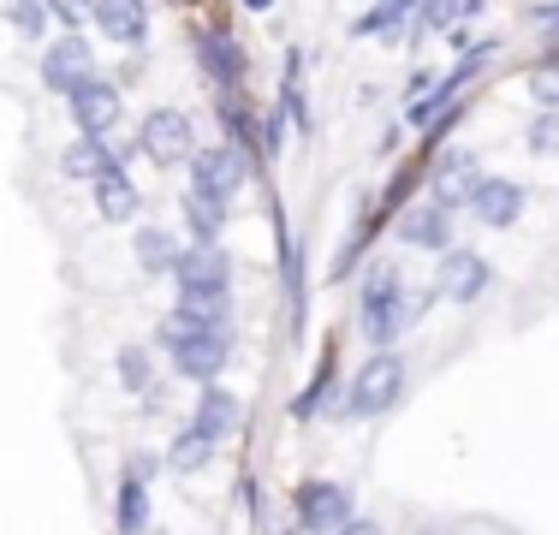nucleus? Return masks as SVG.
Masks as SVG:
<instances>
[{"label": "nucleus", "mask_w": 559, "mask_h": 535, "mask_svg": "<svg viewBox=\"0 0 559 535\" xmlns=\"http://www.w3.org/2000/svg\"><path fill=\"white\" fill-rule=\"evenodd\" d=\"M96 24H102V36H114V43H143V31H150L143 0H96Z\"/></svg>", "instance_id": "f8f14e48"}, {"label": "nucleus", "mask_w": 559, "mask_h": 535, "mask_svg": "<svg viewBox=\"0 0 559 535\" xmlns=\"http://www.w3.org/2000/svg\"><path fill=\"white\" fill-rule=\"evenodd\" d=\"M12 24H19L24 36H43V24H48V0H19V7H12Z\"/></svg>", "instance_id": "cd10ccee"}, {"label": "nucleus", "mask_w": 559, "mask_h": 535, "mask_svg": "<svg viewBox=\"0 0 559 535\" xmlns=\"http://www.w3.org/2000/svg\"><path fill=\"white\" fill-rule=\"evenodd\" d=\"M542 24H548V31H559V7H548V12H542Z\"/></svg>", "instance_id": "2f4dec72"}, {"label": "nucleus", "mask_w": 559, "mask_h": 535, "mask_svg": "<svg viewBox=\"0 0 559 535\" xmlns=\"http://www.w3.org/2000/svg\"><path fill=\"white\" fill-rule=\"evenodd\" d=\"M411 7H417V0H381V7H369L364 19L352 24V36H388V31H393L399 19H405Z\"/></svg>", "instance_id": "5701e85b"}, {"label": "nucleus", "mask_w": 559, "mask_h": 535, "mask_svg": "<svg viewBox=\"0 0 559 535\" xmlns=\"http://www.w3.org/2000/svg\"><path fill=\"white\" fill-rule=\"evenodd\" d=\"M245 7H257V12H262V7H269V0H245Z\"/></svg>", "instance_id": "72a5a7b5"}, {"label": "nucleus", "mask_w": 559, "mask_h": 535, "mask_svg": "<svg viewBox=\"0 0 559 535\" xmlns=\"http://www.w3.org/2000/svg\"><path fill=\"white\" fill-rule=\"evenodd\" d=\"M66 96H72V119H78V131H108L114 119H119V90H114V84H102L96 72L78 78V84L66 90Z\"/></svg>", "instance_id": "423d86ee"}, {"label": "nucleus", "mask_w": 559, "mask_h": 535, "mask_svg": "<svg viewBox=\"0 0 559 535\" xmlns=\"http://www.w3.org/2000/svg\"><path fill=\"white\" fill-rule=\"evenodd\" d=\"M173 274H179V286H226V274H233V262L221 257L215 238H203L197 250H179V262H173Z\"/></svg>", "instance_id": "9b49d317"}, {"label": "nucleus", "mask_w": 559, "mask_h": 535, "mask_svg": "<svg viewBox=\"0 0 559 535\" xmlns=\"http://www.w3.org/2000/svg\"><path fill=\"white\" fill-rule=\"evenodd\" d=\"M60 160H66V173H72V179H102V173L119 167V155L102 143V131H84V138H78Z\"/></svg>", "instance_id": "ddd939ff"}, {"label": "nucleus", "mask_w": 559, "mask_h": 535, "mask_svg": "<svg viewBox=\"0 0 559 535\" xmlns=\"http://www.w3.org/2000/svg\"><path fill=\"white\" fill-rule=\"evenodd\" d=\"M459 0H429V24H435V31H452V19H459Z\"/></svg>", "instance_id": "c756f323"}, {"label": "nucleus", "mask_w": 559, "mask_h": 535, "mask_svg": "<svg viewBox=\"0 0 559 535\" xmlns=\"http://www.w3.org/2000/svg\"><path fill=\"white\" fill-rule=\"evenodd\" d=\"M298 524L304 530H345L352 524V500L340 482H304L298 488Z\"/></svg>", "instance_id": "39448f33"}, {"label": "nucleus", "mask_w": 559, "mask_h": 535, "mask_svg": "<svg viewBox=\"0 0 559 535\" xmlns=\"http://www.w3.org/2000/svg\"><path fill=\"white\" fill-rule=\"evenodd\" d=\"M399 393H405V364L393 352H376L352 381V417H376V411H393Z\"/></svg>", "instance_id": "f03ea898"}, {"label": "nucleus", "mask_w": 559, "mask_h": 535, "mask_svg": "<svg viewBox=\"0 0 559 535\" xmlns=\"http://www.w3.org/2000/svg\"><path fill=\"white\" fill-rule=\"evenodd\" d=\"M173 369L191 374V381H215V374L226 369V333L203 328V333H191V340H179L173 345Z\"/></svg>", "instance_id": "0eeeda50"}, {"label": "nucleus", "mask_w": 559, "mask_h": 535, "mask_svg": "<svg viewBox=\"0 0 559 535\" xmlns=\"http://www.w3.org/2000/svg\"><path fill=\"white\" fill-rule=\"evenodd\" d=\"M179 310L203 328H221L226 321V286H179Z\"/></svg>", "instance_id": "aec40b11"}, {"label": "nucleus", "mask_w": 559, "mask_h": 535, "mask_svg": "<svg viewBox=\"0 0 559 535\" xmlns=\"http://www.w3.org/2000/svg\"><path fill=\"white\" fill-rule=\"evenodd\" d=\"M138 209H143L138 203V185H131L119 167L102 173V179H96V214H102V221H131Z\"/></svg>", "instance_id": "2eb2a0df"}, {"label": "nucleus", "mask_w": 559, "mask_h": 535, "mask_svg": "<svg viewBox=\"0 0 559 535\" xmlns=\"http://www.w3.org/2000/svg\"><path fill=\"white\" fill-rule=\"evenodd\" d=\"M524 90H530V102H542V107H559V60L536 66V72L524 78Z\"/></svg>", "instance_id": "393cba45"}, {"label": "nucleus", "mask_w": 559, "mask_h": 535, "mask_svg": "<svg viewBox=\"0 0 559 535\" xmlns=\"http://www.w3.org/2000/svg\"><path fill=\"white\" fill-rule=\"evenodd\" d=\"M119 381H126L131 393H143V387H150V357H143L138 345H126V352H119Z\"/></svg>", "instance_id": "bb28decb"}, {"label": "nucleus", "mask_w": 559, "mask_h": 535, "mask_svg": "<svg viewBox=\"0 0 559 535\" xmlns=\"http://www.w3.org/2000/svg\"><path fill=\"white\" fill-rule=\"evenodd\" d=\"M524 185H512V179H476V191H471V214L483 226H512L518 214H524Z\"/></svg>", "instance_id": "6e6552de"}, {"label": "nucleus", "mask_w": 559, "mask_h": 535, "mask_svg": "<svg viewBox=\"0 0 559 535\" xmlns=\"http://www.w3.org/2000/svg\"><path fill=\"white\" fill-rule=\"evenodd\" d=\"M197 54H203V66H209L215 78H245V54L226 43V36H203V43H197Z\"/></svg>", "instance_id": "4be33fe9"}, {"label": "nucleus", "mask_w": 559, "mask_h": 535, "mask_svg": "<svg viewBox=\"0 0 559 535\" xmlns=\"http://www.w3.org/2000/svg\"><path fill=\"white\" fill-rule=\"evenodd\" d=\"M238 417H245V405H238L233 393H226V387H209L203 399H197V428H209V435H233L238 428Z\"/></svg>", "instance_id": "f3484780"}, {"label": "nucleus", "mask_w": 559, "mask_h": 535, "mask_svg": "<svg viewBox=\"0 0 559 535\" xmlns=\"http://www.w3.org/2000/svg\"><path fill=\"white\" fill-rule=\"evenodd\" d=\"M48 19H60L66 31H84L96 19V0H48Z\"/></svg>", "instance_id": "a878e982"}, {"label": "nucleus", "mask_w": 559, "mask_h": 535, "mask_svg": "<svg viewBox=\"0 0 559 535\" xmlns=\"http://www.w3.org/2000/svg\"><path fill=\"white\" fill-rule=\"evenodd\" d=\"M250 179V155L238 143H221V150H197L191 155V185L209 197H238Z\"/></svg>", "instance_id": "7ed1b4c3"}, {"label": "nucleus", "mask_w": 559, "mask_h": 535, "mask_svg": "<svg viewBox=\"0 0 559 535\" xmlns=\"http://www.w3.org/2000/svg\"><path fill=\"white\" fill-rule=\"evenodd\" d=\"M209 459H215V435H209V428H197V423L185 428V435L173 440V452H167V464H173V471H179V476L203 471Z\"/></svg>", "instance_id": "6ab92c4d"}, {"label": "nucleus", "mask_w": 559, "mask_h": 535, "mask_svg": "<svg viewBox=\"0 0 559 535\" xmlns=\"http://www.w3.org/2000/svg\"><path fill=\"white\" fill-rule=\"evenodd\" d=\"M399 238H405V245H423V250H447V203L405 214V221H399Z\"/></svg>", "instance_id": "dca6fc26"}, {"label": "nucleus", "mask_w": 559, "mask_h": 535, "mask_svg": "<svg viewBox=\"0 0 559 535\" xmlns=\"http://www.w3.org/2000/svg\"><path fill=\"white\" fill-rule=\"evenodd\" d=\"M483 286H488V262L476 257V250H447L441 257V298L452 304H471V298H483Z\"/></svg>", "instance_id": "1a4fd4ad"}, {"label": "nucleus", "mask_w": 559, "mask_h": 535, "mask_svg": "<svg viewBox=\"0 0 559 535\" xmlns=\"http://www.w3.org/2000/svg\"><path fill=\"white\" fill-rule=\"evenodd\" d=\"M191 143H197L191 138V119H185L179 107H155V114L138 126V150L150 155V160H167V167L191 155Z\"/></svg>", "instance_id": "20e7f679"}, {"label": "nucleus", "mask_w": 559, "mask_h": 535, "mask_svg": "<svg viewBox=\"0 0 559 535\" xmlns=\"http://www.w3.org/2000/svg\"><path fill=\"white\" fill-rule=\"evenodd\" d=\"M530 150H542V155L559 150V114H542L536 126H530Z\"/></svg>", "instance_id": "c85d7f7f"}, {"label": "nucleus", "mask_w": 559, "mask_h": 535, "mask_svg": "<svg viewBox=\"0 0 559 535\" xmlns=\"http://www.w3.org/2000/svg\"><path fill=\"white\" fill-rule=\"evenodd\" d=\"M262 138H269V150H280V143H286V119H269V126H262Z\"/></svg>", "instance_id": "7c9ffc66"}, {"label": "nucleus", "mask_w": 559, "mask_h": 535, "mask_svg": "<svg viewBox=\"0 0 559 535\" xmlns=\"http://www.w3.org/2000/svg\"><path fill=\"white\" fill-rule=\"evenodd\" d=\"M459 7H464V19H471V12H483V0H459Z\"/></svg>", "instance_id": "473e14b6"}, {"label": "nucleus", "mask_w": 559, "mask_h": 535, "mask_svg": "<svg viewBox=\"0 0 559 535\" xmlns=\"http://www.w3.org/2000/svg\"><path fill=\"white\" fill-rule=\"evenodd\" d=\"M131 257H138L143 274H173V262H179V245H173V233H162V226H143L138 245H131Z\"/></svg>", "instance_id": "a211bd4d"}, {"label": "nucleus", "mask_w": 559, "mask_h": 535, "mask_svg": "<svg viewBox=\"0 0 559 535\" xmlns=\"http://www.w3.org/2000/svg\"><path fill=\"white\" fill-rule=\"evenodd\" d=\"M357 321H364V333L376 345H388L399 328L411 321V298L399 292V274L393 268H376L369 274V286H364V310H357Z\"/></svg>", "instance_id": "f257e3e1"}, {"label": "nucleus", "mask_w": 559, "mask_h": 535, "mask_svg": "<svg viewBox=\"0 0 559 535\" xmlns=\"http://www.w3.org/2000/svg\"><path fill=\"white\" fill-rule=\"evenodd\" d=\"M150 524V494H143V482L131 476L126 488H119V530H143Z\"/></svg>", "instance_id": "b1692460"}, {"label": "nucleus", "mask_w": 559, "mask_h": 535, "mask_svg": "<svg viewBox=\"0 0 559 535\" xmlns=\"http://www.w3.org/2000/svg\"><path fill=\"white\" fill-rule=\"evenodd\" d=\"M90 66H96V60H90L84 36H60V43L43 54V84L48 90H72L78 78H90Z\"/></svg>", "instance_id": "9d476101"}, {"label": "nucleus", "mask_w": 559, "mask_h": 535, "mask_svg": "<svg viewBox=\"0 0 559 535\" xmlns=\"http://www.w3.org/2000/svg\"><path fill=\"white\" fill-rule=\"evenodd\" d=\"M476 179H483V173H476V155H447L441 167H435V203H464V197L476 191Z\"/></svg>", "instance_id": "4468645a"}, {"label": "nucleus", "mask_w": 559, "mask_h": 535, "mask_svg": "<svg viewBox=\"0 0 559 535\" xmlns=\"http://www.w3.org/2000/svg\"><path fill=\"white\" fill-rule=\"evenodd\" d=\"M226 197H209V191H191V203H185V221H191V233L197 238H215L221 226H226V214H221Z\"/></svg>", "instance_id": "412c9836"}]
</instances>
